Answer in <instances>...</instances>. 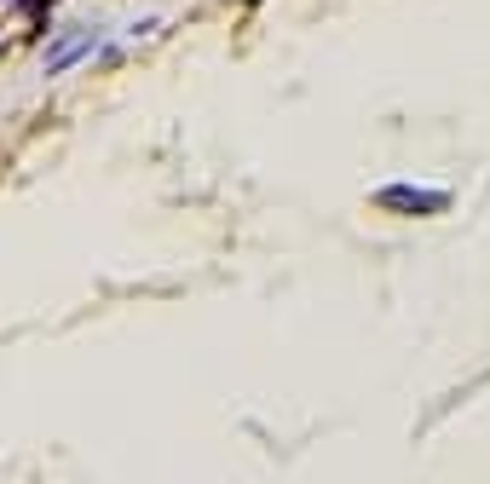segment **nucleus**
<instances>
[{"label": "nucleus", "instance_id": "nucleus-1", "mask_svg": "<svg viewBox=\"0 0 490 484\" xmlns=\"http://www.w3.org/2000/svg\"><path fill=\"white\" fill-rule=\"evenodd\" d=\"M375 202H381V208H404V214H445L450 191L445 185H381Z\"/></svg>", "mask_w": 490, "mask_h": 484}]
</instances>
